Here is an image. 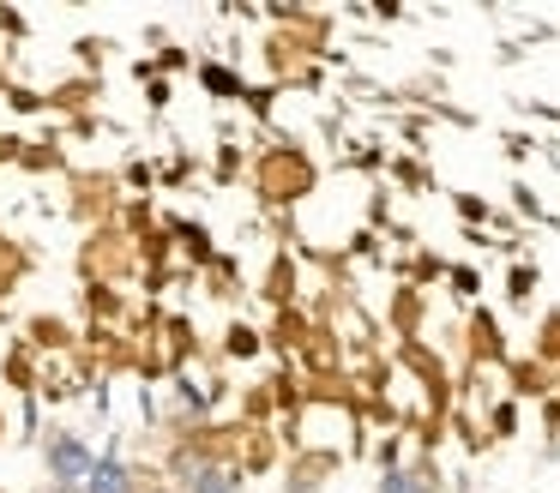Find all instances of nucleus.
Masks as SVG:
<instances>
[{
    "label": "nucleus",
    "instance_id": "4",
    "mask_svg": "<svg viewBox=\"0 0 560 493\" xmlns=\"http://www.w3.org/2000/svg\"><path fill=\"white\" fill-rule=\"evenodd\" d=\"M194 493H242V481L223 476V469H206V476L194 481Z\"/></svg>",
    "mask_w": 560,
    "mask_h": 493
},
{
    "label": "nucleus",
    "instance_id": "1",
    "mask_svg": "<svg viewBox=\"0 0 560 493\" xmlns=\"http://www.w3.org/2000/svg\"><path fill=\"white\" fill-rule=\"evenodd\" d=\"M91 469H97V463H91L85 445H79L73 433H55V439H49V476L61 481V488H73V481H91Z\"/></svg>",
    "mask_w": 560,
    "mask_h": 493
},
{
    "label": "nucleus",
    "instance_id": "3",
    "mask_svg": "<svg viewBox=\"0 0 560 493\" xmlns=\"http://www.w3.org/2000/svg\"><path fill=\"white\" fill-rule=\"evenodd\" d=\"M380 493H428V481L416 476V469H398V476L380 481Z\"/></svg>",
    "mask_w": 560,
    "mask_h": 493
},
{
    "label": "nucleus",
    "instance_id": "2",
    "mask_svg": "<svg viewBox=\"0 0 560 493\" xmlns=\"http://www.w3.org/2000/svg\"><path fill=\"white\" fill-rule=\"evenodd\" d=\"M85 488H91V493H127V469H121V463H97Z\"/></svg>",
    "mask_w": 560,
    "mask_h": 493
}]
</instances>
